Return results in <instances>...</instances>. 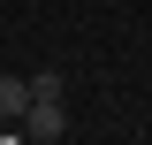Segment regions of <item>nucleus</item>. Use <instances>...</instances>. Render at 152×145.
Returning <instances> with one entry per match:
<instances>
[{
    "instance_id": "1",
    "label": "nucleus",
    "mask_w": 152,
    "mask_h": 145,
    "mask_svg": "<svg viewBox=\"0 0 152 145\" xmlns=\"http://www.w3.org/2000/svg\"><path fill=\"white\" fill-rule=\"evenodd\" d=\"M15 130L38 138V145H53V138H69V115H61V99H31V107L15 115Z\"/></svg>"
},
{
    "instance_id": "2",
    "label": "nucleus",
    "mask_w": 152,
    "mask_h": 145,
    "mask_svg": "<svg viewBox=\"0 0 152 145\" xmlns=\"http://www.w3.org/2000/svg\"><path fill=\"white\" fill-rule=\"evenodd\" d=\"M31 107V76H0V122H15Z\"/></svg>"
},
{
    "instance_id": "3",
    "label": "nucleus",
    "mask_w": 152,
    "mask_h": 145,
    "mask_svg": "<svg viewBox=\"0 0 152 145\" xmlns=\"http://www.w3.org/2000/svg\"><path fill=\"white\" fill-rule=\"evenodd\" d=\"M61 92H69L61 69H38V76H31V99H61Z\"/></svg>"
}]
</instances>
